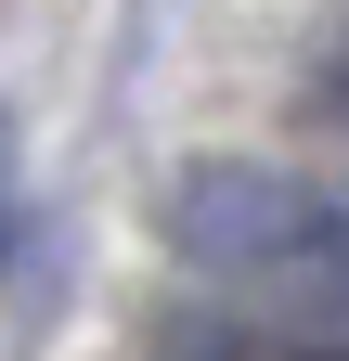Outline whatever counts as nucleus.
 Here are the masks:
<instances>
[{"mask_svg": "<svg viewBox=\"0 0 349 361\" xmlns=\"http://www.w3.org/2000/svg\"><path fill=\"white\" fill-rule=\"evenodd\" d=\"M336 348H349V336H336Z\"/></svg>", "mask_w": 349, "mask_h": 361, "instance_id": "obj_3", "label": "nucleus"}, {"mask_svg": "<svg viewBox=\"0 0 349 361\" xmlns=\"http://www.w3.org/2000/svg\"><path fill=\"white\" fill-rule=\"evenodd\" d=\"M168 245L220 297L272 310V323L349 336V180H311V168H182Z\"/></svg>", "mask_w": 349, "mask_h": 361, "instance_id": "obj_1", "label": "nucleus"}, {"mask_svg": "<svg viewBox=\"0 0 349 361\" xmlns=\"http://www.w3.org/2000/svg\"><path fill=\"white\" fill-rule=\"evenodd\" d=\"M311 104H324V116L349 129V13H336V26L311 39Z\"/></svg>", "mask_w": 349, "mask_h": 361, "instance_id": "obj_2", "label": "nucleus"}]
</instances>
